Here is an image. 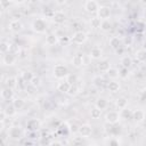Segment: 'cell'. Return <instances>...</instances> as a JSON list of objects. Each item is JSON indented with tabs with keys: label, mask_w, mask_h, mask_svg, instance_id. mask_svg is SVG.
<instances>
[{
	"label": "cell",
	"mask_w": 146,
	"mask_h": 146,
	"mask_svg": "<svg viewBox=\"0 0 146 146\" xmlns=\"http://www.w3.org/2000/svg\"><path fill=\"white\" fill-rule=\"evenodd\" d=\"M98 68H99L100 72H107L111 68V64H110V62L107 59H104L98 64Z\"/></svg>",
	"instance_id": "20"
},
{
	"label": "cell",
	"mask_w": 146,
	"mask_h": 146,
	"mask_svg": "<svg viewBox=\"0 0 146 146\" xmlns=\"http://www.w3.org/2000/svg\"><path fill=\"white\" fill-rule=\"evenodd\" d=\"M22 144H29V145H31V144H32V141H30V140H23V141H22Z\"/></svg>",
	"instance_id": "54"
},
{
	"label": "cell",
	"mask_w": 146,
	"mask_h": 146,
	"mask_svg": "<svg viewBox=\"0 0 146 146\" xmlns=\"http://www.w3.org/2000/svg\"><path fill=\"white\" fill-rule=\"evenodd\" d=\"M132 119L135 122L139 123V122H143L144 119H145V113L141 111V110H136L133 113H132Z\"/></svg>",
	"instance_id": "13"
},
{
	"label": "cell",
	"mask_w": 146,
	"mask_h": 146,
	"mask_svg": "<svg viewBox=\"0 0 146 146\" xmlns=\"http://www.w3.org/2000/svg\"><path fill=\"white\" fill-rule=\"evenodd\" d=\"M124 42H125V43H128V44H130V43H131V39H130V38H129V39H128V38H125Z\"/></svg>",
	"instance_id": "52"
},
{
	"label": "cell",
	"mask_w": 146,
	"mask_h": 146,
	"mask_svg": "<svg viewBox=\"0 0 146 146\" xmlns=\"http://www.w3.org/2000/svg\"><path fill=\"white\" fill-rule=\"evenodd\" d=\"M106 73H107V75H108L111 79H116V78L120 75V72H119L116 68H114V67H111Z\"/></svg>",
	"instance_id": "32"
},
{
	"label": "cell",
	"mask_w": 146,
	"mask_h": 146,
	"mask_svg": "<svg viewBox=\"0 0 146 146\" xmlns=\"http://www.w3.org/2000/svg\"><path fill=\"white\" fill-rule=\"evenodd\" d=\"M22 29H23V25L18 19H13L9 23V30H11L13 32H19Z\"/></svg>",
	"instance_id": "12"
},
{
	"label": "cell",
	"mask_w": 146,
	"mask_h": 146,
	"mask_svg": "<svg viewBox=\"0 0 146 146\" xmlns=\"http://www.w3.org/2000/svg\"><path fill=\"white\" fill-rule=\"evenodd\" d=\"M8 132H9V137L11 139H19L22 136V131L18 127H11Z\"/></svg>",
	"instance_id": "11"
},
{
	"label": "cell",
	"mask_w": 146,
	"mask_h": 146,
	"mask_svg": "<svg viewBox=\"0 0 146 146\" xmlns=\"http://www.w3.org/2000/svg\"><path fill=\"white\" fill-rule=\"evenodd\" d=\"M140 1H141L143 3H146V0H140Z\"/></svg>",
	"instance_id": "58"
},
{
	"label": "cell",
	"mask_w": 146,
	"mask_h": 146,
	"mask_svg": "<svg viewBox=\"0 0 146 146\" xmlns=\"http://www.w3.org/2000/svg\"><path fill=\"white\" fill-rule=\"evenodd\" d=\"M27 1H30V2H32V3H35V2H38L39 0H27Z\"/></svg>",
	"instance_id": "56"
},
{
	"label": "cell",
	"mask_w": 146,
	"mask_h": 146,
	"mask_svg": "<svg viewBox=\"0 0 146 146\" xmlns=\"http://www.w3.org/2000/svg\"><path fill=\"white\" fill-rule=\"evenodd\" d=\"M0 51L2 54H7L10 51V43L6 42V41H2L1 44H0Z\"/></svg>",
	"instance_id": "31"
},
{
	"label": "cell",
	"mask_w": 146,
	"mask_h": 146,
	"mask_svg": "<svg viewBox=\"0 0 146 146\" xmlns=\"http://www.w3.org/2000/svg\"><path fill=\"white\" fill-rule=\"evenodd\" d=\"M120 117H121V115H120L117 112H115V111H111V112H108V113L106 114L105 120H106V122L110 123V124H115V123L119 122Z\"/></svg>",
	"instance_id": "3"
},
{
	"label": "cell",
	"mask_w": 146,
	"mask_h": 146,
	"mask_svg": "<svg viewBox=\"0 0 146 146\" xmlns=\"http://www.w3.org/2000/svg\"><path fill=\"white\" fill-rule=\"evenodd\" d=\"M0 5L2 9H7L10 6V0H0Z\"/></svg>",
	"instance_id": "40"
},
{
	"label": "cell",
	"mask_w": 146,
	"mask_h": 146,
	"mask_svg": "<svg viewBox=\"0 0 146 146\" xmlns=\"http://www.w3.org/2000/svg\"><path fill=\"white\" fill-rule=\"evenodd\" d=\"M21 76H22V79L27 83V82H31V80L33 79L34 75H33V73H32L31 71H24Z\"/></svg>",
	"instance_id": "24"
},
{
	"label": "cell",
	"mask_w": 146,
	"mask_h": 146,
	"mask_svg": "<svg viewBox=\"0 0 146 146\" xmlns=\"http://www.w3.org/2000/svg\"><path fill=\"white\" fill-rule=\"evenodd\" d=\"M90 115L92 119H99L102 115V110H99L98 107H94L90 110Z\"/></svg>",
	"instance_id": "30"
},
{
	"label": "cell",
	"mask_w": 146,
	"mask_h": 146,
	"mask_svg": "<svg viewBox=\"0 0 146 146\" xmlns=\"http://www.w3.org/2000/svg\"><path fill=\"white\" fill-rule=\"evenodd\" d=\"M65 19H66V16L62 11H56L52 14V21L57 24H63L65 22Z\"/></svg>",
	"instance_id": "10"
},
{
	"label": "cell",
	"mask_w": 146,
	"mask_h": 146,
	"mask_svg": "<svg viewBox=\"0 0 146 146\" xmlns=\"http://www.w3.org/2000/svg\"><path fill=\"white\" fill-rule=\"evenodd\" d=\"M32 29H33V31H35L36 33H43V32L46 31V29H47V24H46V22H44L43 19L38 18V19L33 21V23H32Z\"/></svg>",
	"instance_id": "2"
},
{
	"label": "cell",
	"mask_w": 146,
	"mask_h": 146,
	"mask_svg": "<svg viewBox=\"0 0 146 146\" xmlns=\"http://www.w3.org/2000/svg\"><path fill=\"white\" fill-rule=\"evenodd\" d=\"M119 72H120V76L121 78H127L128 76V68L127 67H122V70L119 71Z\"/></svg>",
	"instance_id": "41"
},
{
	"label": "cell",
	"mask_w": 146,
	"mask_h": 146,
	"mask_svg": "<svg viewBox=\"0 0 146 146\" xmlns=\"http://www.w3.org/2000/svg\"><path fill=\"white\" fill-rule=\"evenodd\" d=\"M40 125H41V123H40V121L39 120H36V119H32V120H30L29 122H27V129L30 130V131H32V132H35L36 130H39L40 129Z\"/></svg>",
	"instance_id": "8"
},
{
	"label": "cell",
	"mask_w": 146,
	"mask_h": 146,
	"mask_svg": "<svg viewBox=\"0 0 146 146\" xmlns=\"http://www.w3.org/2000/svg\"><path fill=\"white\" fill-rule=\"evenodd\" d=\"M102 55H103V51H102V49L99 47L95 46V47L91 48V50H90V57L92 59H99L102 57Z\"/></svg>",
	"instance_id": "14"
},
{
	"label": "cell",
	"mask_w": 146,
	"mask_h": 146,
	"mask_svg": "<svg viewBox=\"0 0 146 146\" xmlns=\"http://www.w3.org/2000/svg\"><path fill=\"white\" fill-rule=\"evenodd\" d=\"M91 132H92V128L89 124H82L79 127V133L82 137H88L91 135Z\"/></svg>",
	"instance_id": "9"
},
{
	"label": "cell",
	"mask_w": 146,
	"mask_h": 146,
	"mask_svg": "<svg viewBox=\"0 0 146 146\" xmlns=\"http://www.w3.org/2000/svg\"><path fill=\"white\" fill-rule=\"evenodd\" d=\"M98 3L95 1V0H88V1H86V3H84V9L88 11V13H90V14H94V13H97V10H98Z\"/></svg>",
	"instance_id": "5"
},
{
	"label": "cell",
	"mask_w": 146,
	"mask_h": 146,
	"mask_svg": "<svg viewBox=\"0 0 146 146\" xmlns=\"http://www.w3.org/2000/svg\"><path fill=\"white\" fill-rule=\"evenodd\" d=\"M107 144H110V145H112V146H117V145L120 144V141H119L117 139H114V138H113V139L108 140V141H107Z\"/></svg>",
	"instance_id": "45"
},
{
	"label": "cell",
	"mask_w": 146,
	"mask_h": 146,
	"mask_svg": "<svg viewBox=\"0 0 146 146\" xmlns=\"http://www.w3.org/2000/svg\"><path fill=\"white\" fill-rule=\"evenodd\" d=\"M56 2H57L58 5H60V6H62V5H64V3L66 2V0H56Z\"/></svg>",
	"instance_id": "51"
},
{
	"label": "cell",
	"mask_w": 146,
	"mask_h": 146,
	"mask_svg": "<svg viewBox=\"0 0 146 146\" xmlns=\"http://www.w3.org/2000/svg\"><path fill=\"white\" fill-rule=\"evenodd\" d=\"M104 83H105V80H104L102 76H96V78H94V86H95L96 88H102V87L104 86Z\"/></svg>",
	"instance_id": "33"
},
{
	"label": "cell",
	"mask_w": 146,
	"mask_h": 146,
	"mask_svg": "<svg viewBox=\"0 0 146 146\" xmlns=\"http://www.w3.org/2000/svg\"><path fill=\"white\" fill-rule=\"evenodd\" d=\"M15 46H16V44H10V51H11V52L14 51V54H15V52H18V50H19V49H18L17 47H15Z\"/></svg>",
	"instance_id": "49"
},
{
	"label": "cell",
	"mask_w": 146,
	"mask_h": 146,
	"mask_svg": "<svg viewBox=\"0 0 146 146\" xmlns=\"http://www.w3.org/2000/svg\"><path fill=\"white\" fill-rule=\"evenodd\" d=\"M116 107L117 108H120V110H123V108H125L127 107V105H128V99L125 98V97H120V98H117L116 99Z\"/></svg>",
	"instance_id": "21"
},
{
	"label": "cell",
	"mask_w": 146,
	"mask_h": 146,
	"mask_svg": "<svg viewBox=\"0 0 146 146\" xmlns=\"http://www.w3.org/2000/svg\"><path fill=\"white\" fill-rule=\"evenodd\" d=\"M72 64L75 66V67H80L83 65V56L81 54H76L73 56L72 58Z\"/></svg>",
	"instance_id": "16"
},
{
	"label": "cell",
	"mask_w": 146,
	"mask_h": 146,
	"mask_svg": "<svg viewBox=\"0 0 146 146\" xmlns=\"http://www.w3.org/2000/svg\"><path fill=\"white\" fill-rule=\"evenodd\" d=\"M54 75L57 79H63L68 75V68L63 64H57L54 67Z\"/></svg>",
	"instance_id": "1"
},
{
	"label": "cell",
	"mask_w": 146,
	"mask_h": 146,
	"mask_svg": "<svg viewBox=\"0 0 146 146\" xmlns=\"http://www.w3.org/2000/svg\"><path fill=\"white\" fill-rule=\"evenodd\" d=\"M143 48H144V49H145V50H146V41H145V42H144V44H143Z\"/></svg>",
	"instance_id": "57"
},
{
	"label": "cell",
	"mask_w": 146,
	"mask_h": 146,
	"mask_svg": "<svg viewBox=\"0 0 146 146\" xmlns=\"http://www.w3.org/2000/svg\"><path fill=\"white\" fill-rule=\"evenodd\" d=\"M31 86L32 87H34V88H36V87H39L40 86V83H41V81H40V78L39 76H33V79L31 80Z\"/></svg>",
	"instance_id": "38"
},
{
	"label": "cell",
	"mask_w": 146,
	"mask_h": 146,
	"mask_svg": "<svg viewBox=\"0 0 146 146\" xmlns=\"http://www.w3.org/2000/svg\"><path fill=\"white\" fill-rule=\"evenodd\" d=\"M140 98H141V100H146V89H144V90L141 91V94H140Z\"/></svg>",
	"instance_id": "50"
},
{
	"label": "cell",
	"mask_w": 146,
	"mask_h": 146,
	"mask_svg": "<svg viewBox=\"0 0 146 146\" xmlns=\"http://www.w3.org/2000/svg\"><path fill=\"white\" fill-rule=\"evenodd\" d=\"M0 137H1L2 143L5 144V143H6V140H7V138L9 137V132H6V131H5V129L2 128V129H1V131H0Z\"/></svg>",
	"instance_id": "39"
},
{
	"label": "cell",
	"mask_w": 146,
	"mask_h": 146,
	"mask_svg": "<svg viewBox=\"0 0 146 146\" xmlns=\"http://www.w3.org/2000/svg\"><path fill=\"white\" fill-rule=\"evenodd\" d=\"M60 41H62V42H67V41H68V38H66V36H65V38H62Z\"/></svg>",
	"instance_id": "53"
},
{
	"label": "cell",
	"mask_w": 146,
	"mask_h": 146,
	"mask_svg": "<svg viewBox=\"0 0 146 146\" xmlns=\"http://www.w3.org/2000/svg\"><path fill=\"white\" fill-rule=\"evenodd\" d=\"M73 144H74V145H82V144H83L82 137H76V138H74V139H73Z\"/></svg>",
	"instance_id": "42"
},
{
	"label": "cell",
	"mask_w": 146,
	"mask_h": 146,
	"mask_svg": "<svg viewBox=\"0 0 146 146\" xmlns=\"http://www.w3.org/2000/svg\"><path fill=\"white\" fill-rule=\"evenodd\" d=\"M107 100L105 99V98H103V97H100V98H98L97 99V102H96V107H98L99 110H105L106 107H107Z\"/></svg>",
	"instance_id": "22"
},
{
	"label": "cell",
	"mask_w": 146,
	"mask_h": 146,
	"mask_svg": "<svg viewBox=\"0 0 146 146\" xmlns=\"http://www.w3.org/2000/svg\"><path fill=\"white\" fill-rule=\"evenodd\" d=\"M70 87H71V83L66 80V81L59 82L58 86H57V89H58V91H60V92H67L68 89H70Z\"/></svg>",
	"instance_id": "18"
},
{
	"label": "cell",
	"mask_w": 146,
	"mask_h": 146,
	"mask_svg": "<svg viewBox=\"0 0 146 146\" xmlns=\"http://www.w3.org/2000/svg\"><path fill=\"white\" fill-rule=\"evenodd\" d=\"M15 2L16 3H23V2H25V0H15Z\"/></svg>",
	"instance_id": "55"
},
{
	"label": "cell",
	"mask_w": 146,
	"mask_h": 146,
	"mask_svg": "<svg viewBox=\"0 0 146 146\" xmlns=\"http://www.w3.org/2000/svg\"><path fill=\"white\" fill-rule=\"evenodd\" d=\"M136 58H137L138 62H145L146 60V50L145 49L138 50L136 52Z\"/></svg>",
	"instance_id": "27"
},
{
	"label": "cell",
	"mask_w": 146,
	"mask_h": 146,
	"mask_svg": "<svg viewBox=\"0 0 146 146\" xmlns=\"http://www.w3.org/2000/svg\"><path fill=\"white\" fill-rule=\"evenodd\" d=\"M67 76H68V78H67V81H68V82H70L71 84H72V83H73V82H74V81L76 80L75 75H67Z\"/></svg>",
	"instance_id": "47"
},
{
	"label": "cell",
	"mask_w": 146,
	"mask_h": 146,
	"mask_svg": "<svg viewBox=\"0 0 146 146\" xmlns=\"http://www.w3.org/2000/svg\"><path fill=\"white\" fill-rule=\"evenodd\" d=\"M58 42V36L56 34H48L47 38H46V43L48 46H55L56 43Z\"/></svg>",
	"instance_id": "17"
},
{
	"label": "cell",
	"mask_w": 146,
	"mask_h": 146,
	"mask_svg": "<svg viewBox=\"0 0 146 146\" xmlns=\"http://www.w3.org/2000/svg\"><path fill=\"white\" fill-rule=\"evenodd\" d=\"M5 113L7 114V116H14L15 114H16V107L14 106V104L11 103V104H8L6 107H5Z\"/></svg>",
	"instance_id": "19"
},
{
	"label": "cell",
	"mask_w": 146,
	"mask_h": 146,
	"mask_svg": "<svg viewBox=\"0 0 146 146\" xmlns=\"http://www.w3.org/2000/svg\"><path fill=\"white\" fill-rule=\"evenodd\" d=\"M13 96H14V91H13V88H9V87H7V88H3V89L1 90V97H2L3 99H6V100H9V99H11V98H13Z\"/></svg>",
	"instance_id": "15"
},
{
	"label": "cell",
	"mask_w": 146,
	"mask_h": 146,
	"mask_svg": "<svg viewBox=\"0 0 146 146\" xmlns=\"http://www.w3.org/2000/svg\"><path fill=\"white\" fill-rule=\"evenodd\" d=\"M97 14H98V17H99V18H102V19H107V18L111 16V9H110V7L102 6V7L98 8Z\"/></svg>",
	"instance_id": "6"
},
{
	"label": "cell",
	"mask_w": 146,
	"mask_h": 146,
	"mask_svg": "<svg viewBox=\"0 0 146 146\" xmlns=\"http://www.w3.org/2000/svg\"><path fill=\"white\" fill-rule=\"evenodd\" d=\"M107 89H108L111 92H116V91H119V89H120V84H119V82H116V81H111V82L108 83V86H107Z\"/></svg>",
	"instance_id": "23"
},
{
	"label": "cell",
	"mask_w": 146,
	"mask_h": 146,
	"mask_svg": "<svg viewBox=\"0 0 146 146\" xmlns=\"http://www.w3.org/2000/svg\"><path fill=\"white\" fill-rule=\"evenodd\" d=\"M100 29H102L103 31H108V30L111 29V23H110V21H108V19H104V21L100 23Z\"/></svg>",
	"instance_id": "37"
},
{
	"label": "cell",
	"mask_w": 146,
	"mask_h": 146,
	"mask_svg": "<svg viewBox=\"0 0 146 146\" xmlns=\"http://www.w3.org/2000/svg\"><path fill=\"white\" fill-rule=\"evenodd\" d=\"M13 104L16 107V110H22L24 107V105H25V103H24V100L22 98H15L13 100Z\"/></svg>",
	"instance_id": "29"
},
{
	"label": "cell",
	"mask_w": 146,
	"mask_h": 146,
	"mask_svg": "<svg viewBox=\"0 0 146 146\" xmlns=\"http://www.w3.org/2000/svg\"><path fill=\"white\" fill-rule=\"evenodd\" d=\"M100 18L99 17H94V18H91L90 19V25H91V27H95V29H97V27H100Z\"/></svg>",
	"instance_id": "35"
},
{
	"label": "cell",
	"mask_w": 146,
	"mask_h": 146,
	"mask_svg": "<svg viewBox=\"0 0 146 146\" xmlns=\"http://www.w3.org/2000/svg\"><path fill=\"white\" fill-rule=\"evenodd\" d=\"M5 83H6V86L9 87V88H14V87L17 86V79H15V78H8Z\"/></svg>",
	"instance_id": "34"
},
{
	"label": "cell",
	"mask_w": 146,
	"mask_h": 146,
	"mask_svg": "<svg viewBox=\"0 0 146 146\" xmlns=\"http://www.w3.org/2000/svg\"><path fill=\"white\" fill-rule=\"evenodd\" d=\"M110 46H111L113 49H116L117 47H120V46H121V40H120V38L113 36V38L110 40Z\"/></svg>",
	"instance_id": "25"
},
{
	"label": "cell",
	"mask_w": 146,
	"mask_h": 146,
	"mask_svg": "<svg viewBox=\"0 0 146 146\" xmlns=\"http://www.w3.org/2000/svg\"><path fill=\"white\" fill-rule=\"evenodd\" d=\"M121 64H122L123 67L129 68V67L131 66V64H132V59H131V57H129V56H124V57L121 59Z\"/></svg>",
	"instance_id": "28"
},
{
	"label": "cell",
	"mask_w": 146,
	"mask_h": 146,
	"mask_svg": "<svg viewBox=\"0 0 146 146\" xmlns=\"http://www.w3.org/2000/svg\"><path fill=\"white\" fill-rule=\"evenodd\" d=\"M21 17H22V14L19 11H14L13 13V18L14 19H19Z\"/></svg>",
	"instance_id": "46"
},
{
	"label": "cell",
	"mask_w": 146,
	"mask_h": 146,
	"mask_svg": "<svg viewBox=\"0 0 146 146\" xmlns=\"http://www.w3.org/2000/svg\"><path fill=\"white\" fill-rule=\"evenodd\" d=\"M70 131H72V132L79 131V128L76 127V124H71V125H70Z\"/></svg>",
	"instance_id": "48"
},
{
	"label": "cell",
	"mask_w": 146,
	"mask_h": 146,
	"mask_svg": "<svg viewBox=\"0 0 146 146\" xmlns=\"http://www.w3.org/2000/svg\"><path fill=\"white\" fill-rule=\"evenodd\" d=\"M120 131H121L120 127H111V132H112V133H114V135H119Z\"/></svg>",
	"instance_id": "43"
},
{
	"label": "cell",
	"mask_w": 146,
	"mask_h": 146,
	"mask_svg": "<svg viewBox=\"0 0 146 146\" xmlns=\"http://www.w3.org/2000/svg\"><path fill=\"white\" fill-rule=\"evenodd\" d=\"M78 92H79V88H78L76 84L73 83V84H71V87H70V89H68V91L66 94H68L70 96H75Z\"/></svg>",
	"instance_id": "36"
},
{
	"label": "cell",
	"mask_w": 146,
	"mask_h": 146,
	"mask_svg": "<svg viewBox=\"0 0 146 146\" xmlns=\"http://www.w3.org/2000/svg\"><path fill=\"white\" fill-rule=\"evenodd\" d=\"M16 59H17L16 55H15L14 52L9 51V52L5 54L2 62H3V64H5V65H14V64L16 63Z\"/></svg>",
	"instance_id": "7"
},
{
	"label": "cell",
	"mask_w": 146,
	"mask_h": 146,
	"mask_svg": "<svg viewBox=\"0 0 146 146\" xmlns=\"http://www.w3.org/2000/svg\"><path fill=\"white\" fill-rule=\"evenodd\" d=\"M114 50H115L116 55H123V52H124V48H123L122 46L117 47V48H116V49H114Z\"/></svg>",
	"instance_id": "44"
},
{
	"label": "cell",
	"mask_w": 146,
	"mask_h": 146,
	"mask_svg": "<svg viewBox=\"0 0 146 146\" xmlns=\"http://www.w3.org/2000/svg\"><path fill=\"white\" fill-rule=\"evenodd\" d=\"M72 40L76 44H82V43H84L87 41V34L84 32H82V31H78V32H75L73 34Z\"/></svg>",
	"instance_id": "4"
},
{
	"label": "cell",
	"mask_w": 146,
	"mask_h": 146,
	"mask_svg": "<svg viewBox=\"0 0 146 146\" xmlns=\"http://www.w3.org/2000/svg\"><path fill=\"white\" fill-rule=\"evenodd\" d=\"M132 113H133V112H132L131 110H129V108H127V107H125V108H123V110H122V112H121V114H120V115H121V117H122V119L128 120V119H131V117H132Z\"/></svg>",
	"instance_id": "26"
}]
</instances>
